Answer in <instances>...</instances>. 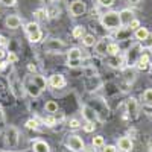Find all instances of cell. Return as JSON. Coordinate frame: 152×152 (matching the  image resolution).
Instances as JSON below:
<instances>
[{
    "instance_id": "6da1fadb",
    "label": "cell",
    "mask_w": 152,
    "mask_h": 152,
    "mask_svg": "<svg viewBox=\"0 0 152 152\" xmlns=\"http://www.w3.org/2000/svg\"><path fill=\"white\" fill-rule=\"evenodd\" d=\"M100 23L102 26L110 29V31H116V29H120L122 24H120V17H119V12L116 11H108L105 14L100 17Z\"/></svg>"
},
{
    "instance_id": "7a4b0ae2",
    "label": "cell",
    "mask_w": 152,
    "mask_h": 152,
    "mask_svg": "<svg viewBox=\"0 0 152 152\" xmlns=\"http://www.w3.org/2000/svg\"><path fill=\"white\" fill-rule=\"evenodd\" d=\"M24 32H26L31 43H40L41 38H43V32H41V29H40V26H38L37 21L28 23L26 26H24Z\"/></svg>"
},
{
    "instance_id": "3957f363",
    "label": "cell",
    "mask_w": 152,
    "mask_h": 152,
    "mask_svg": "<svg viewBox=\"0 0 152 152\" xmlns=\"http://www.w3.org/2000/svg\"><path fill=\"white\" fill-rule=\"evenodd\" d=\"M64 46H66V44L62 43L61 40H58V38H49V40H46L44 44H43V47H44L46 52H53V53L61 52V50L64 49Z\"/></svg>"
},
{
    "instance_id": "277c9868",
    "label": "cell",
    "mask_w": 152,
    "mask_h": 152,
    "mask_svg": "<svg viewBox=\"0 0 152 152\" xmlns=\"http://www.w3.org/2000/svg\"><path fill=\"white\" fill-rule=\"evenodd\" d=\"M67 148L73 152H82L85 149V143L79 135H70L67 138Z\"/></svg>"
},
{
    "instance_id": "5b68a950",
    "label": "cell",
    "mask_w": 152,
    "mask_h": 152,
    "mask_svg": "<svg viewBox=\"0 0 152 152\" xmlns=\"http://www.w3.org/2000/svg\"><path fill=\"white\" fill-rule=\"evenodd\" d=\"M69 11H70V14H72L73 17H81V15H84V14H85V11H87V5L82 2V0H75V2H72V5H70Z\"/></svg>"
},
{
    "instance_id": "8992f818",
    "label": "cell",
    "mask_w": 152,
    "mask_h": 152,
    "mask_svg": "<svg viewBox=\"0 0 152 152\" xmlns=\"http://www.w3.org/2000/svg\"><path fill=\"white\" fill-rule=\"evenodd\" d=\"M23 88H24V91H28V94L29 96H32V97H38L41 94V88L38 87V85H35L34 82H32V79H31V76L23 82Z\"/></svg>"
},
{
    "instance_id": "52a82bcc",
    "label": "cell",
    "mask_w": 152,
    "mask_h": 152,
    "mask_svg": "<svg viewBox=\"0 0 152 152\" xmlns=\"http://www.w3.org/2000/svg\"><path fill=\"white\" fill-rule=\"evenodd\" d=\"M9 85H11L12 93L15 94V97H23V91H24V88H23L21 82L15 78V75H11V78H9Z\"/></svg>"
},
{
    "instance_id": "ba28073f",
    "label": "cell",
    "mask_w": 152,
    "mask_h": 152,
    "mask_svg": "<svg viewBox=\"0 0 152 152\" xmlns=\"http://www.w3.org/2000/svg\"><path fill=\"white\" fill-rule=\"evenodd\" d=\"M140 49H142L140 44H135V46H132L128 50V53H126V62H128V66H132V64H135V62H137L138 56L142 55V52H138Z\"/></svg>"
},
{
    "instance_id": "9c48e42d",
    "label": "cell",
    "mask_w": 152,
    "mask_h": 152,
    "mask_svg": "<svg viewBox=\"0 0 152 152\" xmlns=\"http://www.w3.org/2000/svg\"><path fill=\"white\" fill-rule=\"evenodd\" d=\"M47 84L50 87H53V88H62V87L66 85V78L62 75H59V73H55V75H52L49 78Z\"/></svg>"
},
{
    "instance_id": "30bf717a",
    "label": "cell",
    "mask_w": 152,
    "mask_h": 152,
    "mask_svg": "<svg viewBox=\"0 0 152 152\" xmlns=\"http://www.w3.org/2000/svg\"><path fill=\"white\" fill-rule=\"evenodd\" d=\"M132 148H134V145H132L131 138H128V137L119 138V142H117V149L119 151H122V152H131Z\"/></svg>"
},
{
    "instance_id": "8fae6325",
    "label": "cell",
    "mask_w": 152,
    "mask_h": 152,
    "mask_svg": "<svg viewBox=\"0 0 152 152\" xmlns=\"http://www.w3.org/2000/svg\"><path fill=\"white\" fill-rule=\"evenodd\" d=\"M5 24H6L8 29H18L21 26V18L18 15H15V14L8 15L6 20H5Z\"/></svg>"
},
{
    "instance_id": "7c38bea8",
    "label": "cell",
    "mask_w": 152,
    "mask_h": 152,
    "mask_svg": "<svg viewBox=\"0 0 152 152\" xmlns=\"http://www.w3.org/2000/svg\"><path fill=\"white\" fill-rule=\"evenodd\" d=\"M82 116H84V119L87 122H91V123H94L97 120V113L91 107H88V105L82 107Z\"/></svg>"
},
{
    "instance_id": "4fadbf2b",
    "label": "cell",
    "mask_w": 152,
    "mask_h": 152,
    "mask_svg": "<svg viewBox=\"0 0 152 152\" xmlns=\"http://www.w3.org/2000/svg\"><path fill=\"white\" fill-rule=\"evenodd\" d=\"M119 17H120V24L122 26H128L131 23V20L134 18V12L131 9H123L119 12Z\"/></svg>"
},
{
    "instance_id": "5bb4252c",
    "label": "cell",
    "mask_w": 152,
    "mask_h": 152,
    "mask_svg": "<svg viewBox=\"0 0 152 152\" xmlns=\"http://www.w3.org/2000/svg\"><path fill=\"white\" fill-rule=\"evenodd\" d=\"M137 69L138 70H148L149 69V66H151V58H149V55L148 53H142L140 56H138V59H137Z\"/></svg>"
},
{
    "instance_id": "9a60e30c",
    "label": "cell",
    "mask_w": 152,
    "mask_h": 152,
    "mask_svg": "<svg viewBox=\"0 0 152 152\" xmlns=\"http://www.w3.org/2000/svg\"><path fill=\"white\" fill-rule=\"evenodd\" d=\"M6 140H8V143H9V146H17V143H18V132H17V129L15 128H11L6 131Z\"/></svg>"
},
{
    "instance_id": "2e32d148",
    "label": "cell",
    "mask_w": 152,
    "mask_h": 152,
    "mask_svg": "<svg viewBox=\"0 0 152 152\" xmlns=\"http://www.w3.org/2000/svg\"><path fill=\"white\" fill-rule=\"evenodd\" d=\"M34 152H50V146L44 140H35L32 143Z\"/></svg>"
},
{
    "instance_id": "e0dca14e",
    "label": "cell",
    "mask_w": 152,
    "mask_h": 152,
    "mask_svg": "<svg viewBox=\"0 0 152 152\" xmlns=\"http://www.w3.org/2000/svg\"><path fill=\"white\" fill-rule=\"evenodd\" d=\"M107 49H108V41L107 40H100V41H96L94 44V50L97 55H107Z\"/></svg>"
},
{
    "instance_id": "ac0fdd59",
    "label": "cell",
    "mask_w": 152,
    "mask_h": 152,
    "mask_svg": "<svg viewBox=\"0 0 152 152\" xmlns=\"http://www.w3.org/2000/svg\"><path fill=\"white\" fill-rule=\"evenodd\" d=\"M31 79H32V82H34L35 85L40 87L41 90H46V87H47V81H46L44 76H41V75H32V76H31Z\"/></svg>"
},
{
    "instance_id": "d6986e66",
    "label": "cell",
    "mask_w": 152,
    "mask_h": 152,
    "mask_svg": "<svg viewBox=\"0 0 152 152\" xmlns=\"http://www.w3.org/2000/svg\"><path fill=\"white\" fill-rule=\"evenodd\" d=\"M134 37L137 38V40L138 41H140V43H143L145 40H146V38L149 37V31L146 29V28H138V29H135V32H134Z\"/></svg>"
},
{
    "instance_id": "ffe728a7",
    "label": "cell",
    "mask_w": 152,
    "mask_h": 152,
    "mask_svg": "<svg viewBox=\"0 0 152 152\" xmlns=\"http://www.w3.org/2000/svg\"><path fill=\"white\" fill-rule=\"evenodd\" d=\"M34 15L37 18V21H47L49 20V14H47V9L44 8H40V9H37L34 12Z\"/></svg>"
},
{
    "instance_id": "44dd1931",
    "label": "cell",
    "mask_w": 152,
    "mask_h": 152,
    "mask_svg": "<svg viewBox=\"0 0 152 152\" xmlns=\"http://www.w3.org/2000/svg\"><path fill=\"white\" fill-rule=\"evenodd\" d=\"M82 43H84L85 47H94V44H96V37H94L93 34H85V35L82 37Z\"/></svg>"
},
{
    "instance_id": "7402d4cb",
    "label": "cell",
    "mask_w": 152,
    "mask_h": 152,
    "mask_svg": "<svg viewBox=\"0 0 152 152\" xmlns=\"http://www.w3.org/2000/svg\"><path fill=\"white\" fill-rule=\"evenodd\" d=\"M81 56H82L81 49H78V47H72L67 52V59H81Z\"/></svg>"
},
{
    "instance_id": "603a6c76",
    "label": "cell",
    "mask_w": 152,
    "mask_h": 152,
    "mask_svg": "<svg viewBox=\"0 0 152 152\" xmlns=\"http://www.w3.org/2000/svg\"><path fill=\"white\" fill-rule=\"evenodd\" d=\"M120 52V47L117 43H108V49H107V55L114 56V55H119Z\"/></svg>"
},
{
    "instance_id": "cb8c5ba5",
    "label": "cell",
    "mask_w": 152,
    "mask_h": 152,
    "mask_svg": "<svg viewBox=\"0 0 152 152\" xmlns=\"http://www.w3.org/2000/svg\"><path fill=\"white\" fill-rule=\"evenodd\" d=\"M44 110L49 114H55L58 111V104L55 102V100H49V102H46V105H44Z\"/></svg>"
},
{
    "instance_id": "d4e9b609",
    "label": "cell",
    "mask_w": 152,
    "mask_h": 152,
    "mask_svg": "<svg viewBox=\"0 0 152 152\" xmlns=\"http://www.w3.org/2000/svg\"><path fill=\"white\" fill-rule=\"evenodd\" d=\"M137 102H135V99H129V102H128V113H129V116L135 117L137 116Z\"/></svg>"
},
{
    "instance_id": "484cf974",
    "label": "cell",
    "mask_w": 152,
    "mask_h": 152,
    "mask_svg": "<svg viewBox=\"0 0 152 152\" xmlns=\"http://www.w3.org/2000/svg\"><path fill=\"white\" fill-rule=\"evenodd\" d=\"M122 64H123V61H122V58H119V55H114L110 58V66L113 69H119V67H122Z\"/></svg>"
},
{
    "instance_id": "4316f807",
    "label": "cell",
    "mask_w": 152,
    "mask_h": 152,
    "mask_svg": "<svg viewBox=\"0 0 152 152\" xmlns=\"http://www.w3.org/2000/svg\"><path fill=\"white\" fill-rule=\"evenodd\" d=\"M72 35H73V38H82L85 35V28L84 26H75Z\"/></svg>"
},
{
    "instance_id": "83f0119b",
    "label": "cell",
    "mask_w": 152,
    "mask_h": 152,
    "mask_svg": "<svg viewBox=\"0 0 152 152\" xmlns=\"http://www.w3.org/2000/svg\"><path fill=\"white\" fill-rule=\"evenodd\" d=\"M142 99H143V102H145V104L152 105V88H148V90L143 93Z\"/></svg>"
},
{
    "instance_id": "f1b7e54d",
    "label": "cell",
    "mask_w": 152,
    "mask_h": 152,
    "mask_svg": "<svg viewBox=\"0 0 152 152\" xmlns=\"http://www.w3.org/2000/svg\"><path fill=\"white\" fill-rule=\"evenodd\" d=\"M93 146L94 148H104L105 146V142H104V137L102 135H96V137H93Z\"/></svg>"
},
{
    "instance_id": "f546056e",
    "label": "cell",
    "mask_w": 152,
    "mask_h": 152,
    "mask_svg": "<svg viewBox=\"0 0 152 152\" xmlns=\"http://www.w3.org/2000/svg\"><path fill=\"white\" fill-rule=\"evenodd\" d=\"M44 125H46V126H49V128H52V126H55V125H56V119L53 117V114H50V116L44 117Z\"/></svg>"
},
{
    "instance_id": "4dcf8cb0",
    "label": "cell",
    "mask_w": 152,
    "mask_h": 152,
    "mask_svg": "<svg viewBox=\"0 0 152 152\" xmlns=\"http://www.w3.org/2000/svg\"><path fill=\"white\" fill-rule=\"evenodd\" d=\"M6 58H8V64H14V62H17V61H18V56H17L14 52H9Z\"/></svg>"
},
{
    "instance_id": "1f68e13d",
    "label": "cell",
    "mask_w": 152,
    "mask_h": 152,
    "mask_svg": "<svg viewBox=\"0 0 152 152\" xmlns=\"http://www.w3.org/2000/svg\"><path fill=\"white\" fill-rule=\"evenodd\" d=\"M26 128H29V129H37V128H38V122H37L35 119L28 120V122H26Z\"/></svg>"
},
{
    "instance_id": "d6a6232c",
    "label": "cell",
    "mask_w": 152,
    "mask_h": 152,
    "mask_svg": "<svg viewBox=\"0 0 152 152\" xmlns=\"http://www.w3.org/2000/svg\"><path fill=\"white\" fill-rule=\"evenodd\" d=\"M69 67H79L81 66V59H67Z\"/></svg>"
},
{
    "instance_id": "836d02e7",
    "label": "cell",
    "mask_w": 152,
    "mask_h": 152,
    "mask_svg": "<svg viewBox=\"0 0 152 152\" xmlns=\"http://www.w3.org/2000/svg\"><path fill=\"white\" fill-rule=\"evenodd\" d=\"M84 131H85V132H93V131H94V123L87 122L85 126H84Z\"/></svg>"
},
{
    "instance_id": "e575fe53",
    "label": "cell",
    "mask_w": 152,
    "mask_h": 152,
    "mask_svg": "<svg viewBox=\"0 0 152 152\" xmlns=\"http://www.w3.org/2000/svg\"><path fill=\"white\" fill-rule=\"evenodd\" d=\"M102 152H117V146H114V145H107V146H104Z\"/></svg>"
},
{
    "instance_id": "d590c367",
    "label": "cell",
    "mask_w": 152,
    "mask_h": 152,
    "mask_svg": "<svg viewBox=\"0 0 152 152\" xmlns=\"http://www.w3.org/2000/svg\"><path fill=\"white\" fill-rule=\"evenodd\" d=\"M128 26H129V29H138V28H140V21L135 20V18H132Z\"/></svg>"
},
{
    "instance_id": "8d00e7d4",
    "label": "cell",
    "mask_w": 152,
    "mask_h": 152,
    "mask_svg": "<svg viewBox=\"0 0 152 152\" xmlns=\"http://www.w3.org/2000/svg\"><path fill=\"white\" fill-rule=\"evenodd\" d=\"M69 126H70V128H73V129H76V128H79V126H81V123H79L78 119H72L69 122Z\"/></svg>"
},
{
    "instance_id": "74e56055",
    "label": "cell",
    "mask_w": 152,
    "mask_h": 152,
    "mask_svg": "<svg viewBox=\"0 0 152 152\" xmlns=\"http://www.w3.org/2000/svg\"><path fill=\"white\" fill-rule=\"evenodd\" d=\"M97 3H99L100 6H105V8H108V6H111V5L114 3V0H97Z\"/></svg>"
},
{
    "instance_id": "f35d334b",
    "label": "cell",
    "mask_w": 152,
    "mask_h": 152,
    "mask_svg": "<svg viewBox=\"0 0 152 152\" xmlns=\"http://www.w3.org/2000/svg\"><path fill=\"white\" fill-rule=\"evenodd\" d=\"M17 0H0V3H2L3 6H14Z\"/></svg>"
},
{
    "instance_id": "ab89813d",
    "label": "cell",
    "mask_w": 152,
    "mask_h": 152,
    "mask_svg": "<svg viewBox=\"0 0 152 152\" xmlns=\"http://www.w3.org/2000/svg\"><path fill=\"white\" fill-rule=\"evenodd\" d=\"M9 44V41L6 40V37H3V35H0V47H6Z\"/></svg>"
},
{
    "instance_id": "60d3db41",
    "label": "cell",
    "mask_w": 152,
    "mask_h": 152,
    "mask_svg": "<svg viewBox=\"0 0 152 152\" xmlns=\"http://www.w3.org/2000/svg\"><path fill=\"white\" fill-rule=\"evenodd\" d=\"M28 70H29L31 73H35V72H37V67H35V64H28Z\"/></svg>"
},
{
    "instance_id": "b9f144b4",
    "label": "cell",
    "mask_w": 152,
    "mask_h": 152,
    "mask_svg": "<svg viewBox=\"0 0 152 152\" xmlns=\"http://www.w3.org/2000/svg\"><path fill=\"white\" fill-rule=\"evenodd\" d=\"M6 66H8V62L0 61V72H2V70H5V69H6Z\"/></svg>"
},
{
    "instance_id": "7bdbcfd3",
    "label": "cell",
    "mask_w": 152,
    "mask_h": 152,
    "mask_svg": "<svg viewBox=\"0 0 152 152\" xmlns=\"http://www.w3.org/2000/svg\"><path fill=\"white\" fill-rule=\"evenodd\" d=\"M6 56V53H5V50L3 49H0V61H3V58Z\"/></svg>"
},
{
    "instance_id": "ee69618b",
    "label": "cell",
    "mask_w": 152,
    "mask_h": 152,
    "mask_svg": "<svg viewBox=\"0 0 152 152\" xmlns=\"http://www.w3.org/2000/svg\"><path fill=\"white\" fill-rule=\"evenodd\" d=\"M126 2H128V3H131V5H137L138 2H140V0H126Z\"/></svg>"
},
{
    "instance_id": "f6af8a7d",
    "label": "cell",
    "mask_w": 152,
    "mask_h": 152,
    "mask_svg": "<svg viewBox=\"0 0 152 152\" xmlns=\"http://www.w3.org/2000/svg\"><path fill=\"white\" fill-rule=\"evenodd\" d=\"M149 152H152V148H151V151H149Z\"/></svg>"
}]
</instances>
